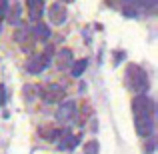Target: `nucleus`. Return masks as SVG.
I'll return each mask as SVG.
<instances>
[{
  "instance_id": "obj_11",
  "label": "nucleus",
  "mask_w": 158,
  "mask_h": 154,
  "mask_svg": "<svg viewBox=\"0 0 158 154\" xmlns=\"http://www.w3.org/2000/svg\"><path fill=\"white\" fill-rule=\"evenodd\" d=\"M70 64H72V52H70L68 48H64V50L58 54V68L64 70L66 66H70Z\"/></svg>"
},
{
  "instance_id": "obj_17",
  "label": "nucleus",
  "mask_w": 158,
  "mask_h": 154,
  "mask_svg": "<svg viewBox=\"0 0 158 154\" xmlns=\"http://www.w3.org/2000/svg\"><path fill=\"white\" fill-rule=\"evenodd\" d=\"M126 4L130 8H136V6H140V0H126Z\"/></svg>"
},
{
  "instance_id": "obj_12",
  "label": "nucleus",
  "mask_w": 158,
  "mask_h": 154,
  "mask_svg": "<svg viewBox=\"0 0 158 154\" xmlns=\"http://www.w3.org/2000/svg\"><path fill=\"white\" fill-rule=\"evenodd\" d=\"M86 66H88V60H78V62H74L72 64V70H70V74H72L74 78H78L80 74H84V70H86Z\"/></svg>"
},
{
  "instance_id": "obj_20",
  "label": "nucleus",
  "mask_w": 158,
  "mask_h": 154,
  "mask_svg": "<svg viewBox=\"0 0 158 154\" xmlns=\"http://www.w3.org/2000/svg\"><path fill=\"white\" fill-rule=\"evenodd\" d=\"M64 2H74V0H64Z\"/></svg>"
},
{
  "instance_id": "obj_18",
  "label": "nucleus",
  "mask_w": 158,
  "mask_h": 154,
  "mask_svg": "<svg viewBox=\"0 0 158 154\" xmlns=\"http://www.w3.org/2000/svg\"><path fill=\"white\" fill-rule=\"evenodd\" d=\"M32 2H36V0H26V4H28V6H30V4H32Z\"/></svg>"
},
{
  "instance_id": "obj_6",
  "label": "nucleus",
  "mask_w": 158,
  "mask_h": 154,
  "mask_svg": "<svg viewBox=\"0 0 158 154\" xmlns=\"http://www.w3.org/2000/svg\"><path fill=\"white\" fill-rule=\"evenodd\" d=\"M48 64H50V58H48V54H42V56L30 58V60L26 62V70H28L30 74H40Z\"/></svg>"
},
{
  "instance_id": "obj_5",
  "label": "nucleus",
  "mask_w": 158,
  "mask_h": 154,
  "mask_svg": "<svg viewBox=\"0 0 158 154\" xmlns=\"http://www.w3.org/2000/svg\"><path fill=\"white\" fill-rule=\"evenodd\" d=\"M136 120V132L142 138H148V136L154 132V118L152 116H142V118H134Z\"/></svg>"
},
{
  "instance_id": "obj_14",
  "label": "nucleus",
  "mask_w": 158,
  "mask_h": 154,
  "mask_svg": "<svg viewBox=\"0 0 158 154\" xmlns=\"http://www.w3.org/2000/svg\"><path fill=\"white\" fill-rule=\"evenodd\" d=\"M156 2H158V0H140V4H142L144 8H148V10H154Z\"/></svg>"
},
{
  "instance_id": "obj_16",
  "label": "nucleus",
  "mask_w": 158,
  "mask_h": 154,
  "mask_svg": "<svg viewBox=\"0 0 158 154\" xmlns=\"http://www.w3.org/2000/svg\"><path fill=\"white\" fill-rule=\"evenodd\" d=\"M6 8H8V4L2 0V2H0V20H2V16H4V12H6Z\"/></svg>"
},
{
  "instance_id": "obj_2",
  "label": "nucleus",
  "mask_w": 158,
  "mask_h": 154,
  "mask_svg": "<svg viewBox=\"0 0 158 154\" xmlns=\"http://www.w3.org/2000/svg\"><path fill=\"white\" fill-rule=\"evenodd\" d=\"M132 112H134V118H142V116H152L154 118V102L144 94H138L132 100Z\"/></svg>"
},
{
  "instance_id": "obj_7",
  "label": "nucleus",
  "mask_w": 158,
  "mask_h": 154,
  "mask_svg": "<svg viewBox=\"0 0 158 154\" xmlns=\"http://www.w3.org/2000/svg\"><path fill=\"white\" fill-rule=\"evenodd\" d=\"M48 18H50L52 24H62L66 20V8L62 6L60 2H54L48 8Z\"/></svg>"
},
{
  "instance_id": "obj_1",
  "label": "nucleus",
  "mask_w": 158,
  "mask_h": 154,
  "mask_svg": "<svg viewBox=\"0 0 158 154\" xmlns=\"http://www.w3.org/2000/svg\"><path fill=\"white\" fill-rule=\"evenodd\" d=\"M126 86L134 92H142L148 90V78L146 72L140 68L138 64H128L126 66Z\"/></svg>"
},
{
  "instance_id": "obj_19",
  "label": "nucleus",
  "mask_w": 158,
  "mask_h": 154,
  "mask_svg": "<svg viewBox=\"0 0 158 154\" xmlns=\"http://www.w3.org/2000/svg\"><path fill=\"white\" fill-rule=\"evenodd\" d=\"M106 2H108V4H116V0H106Z\"/></svg>"
},
{
  "instance_id": "obj_13",
  "label": "nucleus",
  "mask_w": 158,
  "mask_h": 154,
  "mask_svg": "<svg viewBox=\"0 0 158 154\" xmlns=\"http://www.w3.org/2000/svg\"><path fill=\"white\" fill-rule=\"evenodd\" d=\"M84 154H98V142H96V140H90V142H86Z\"/></svg>"
},
{
  "instance_id": "obj_10",
  "label": "nucleus",
  "mask_w": 158,
  "mask_h": 154,
  "mask_svg": "<svg viewBox=\"0 0 158 154\" xmlns=\"http://www.w3.org/2000/svg\"><path fill=\"white\" fill-rule=\"evenodd\" d=\"M32 36L36 40H48L50 38V30H48L46 24H34L32 26Z\"/></svg>"
},
{
  "instance_id": "obj_15",
  "label": "nucleus",
  "mask_w": 158,
  "mask_h": 154,
  "mask_svg": "<svg viewBox=\"0 0 158 154\" xmlns=\"http://www.w3.org/2000/svg\"><path fill=\"white\" fill-rule=\"evenodd\" d=\"M6 104V86L0 84V106H4Z\"/></svg>"
},
{
  "instance_id": "obj_8",
  "label": "nucleus",
  "mask_w": 158,
  "mask_h": 154,
  "mask_svg": "<svg viewBox=\"0 0 158 154\" xmlns=\"http://www.w3.org/2000/svg\"><path fill=\"white\" fill-rule=\"evenodd\" d=\"M62 136H64V138L58 142V148H60V150H74V146H76L78 140H80V136L70 134V132H62Z\"/></svg>"
},
{
  "instance_id": "obj_4",
  "label": "nucleus",
  "mask_w": 158,
  "mask_h": 154,
  "mask_svg": "<svg viewBox=\"0 0 158 154\" xmlns=\"http://www.w3.org/2000/svg\"><path fill=\"white\" fill-rule=\"evenodd\" d=\"M74 114H76V102L74 100H66V102H62L60 106H58L54 118H56L58 122H68V120H72Z\"/></svg>"
},
{
  "instance_id": "obj_3",
  "label": "nucleus",
  "mask_w": 158,
  "mask_h": 154,
  "mask_svg": "<svg viewBox=\"0 0 158 154\" xmlns=\"http://www.w3.org/2000/svg\"><path fill=\"white\" fill-rule=\"evenodd\" d=\"M40 96L48 104H60L62 98H64V88L60 84H56V82H50V84H46L40 90Z\"/></svg>"
},
{
  "instance_id": "obj_9",
  "label": "nucleus",
  "mask_w": 158,
  "mask_h": 154,
  "mask_svg": "<svg viewBox=\"0 0 158 154\" xmlns=\"http://www.w3.org/2000/svg\"><path fill=\"white\" fill-rule=\"evenodd\" d=\"M42 14H44V2L42 0H36V2H32L30 6H28V18H30L32 22L40 20Z\"/></svg>"
}]
</instances>
